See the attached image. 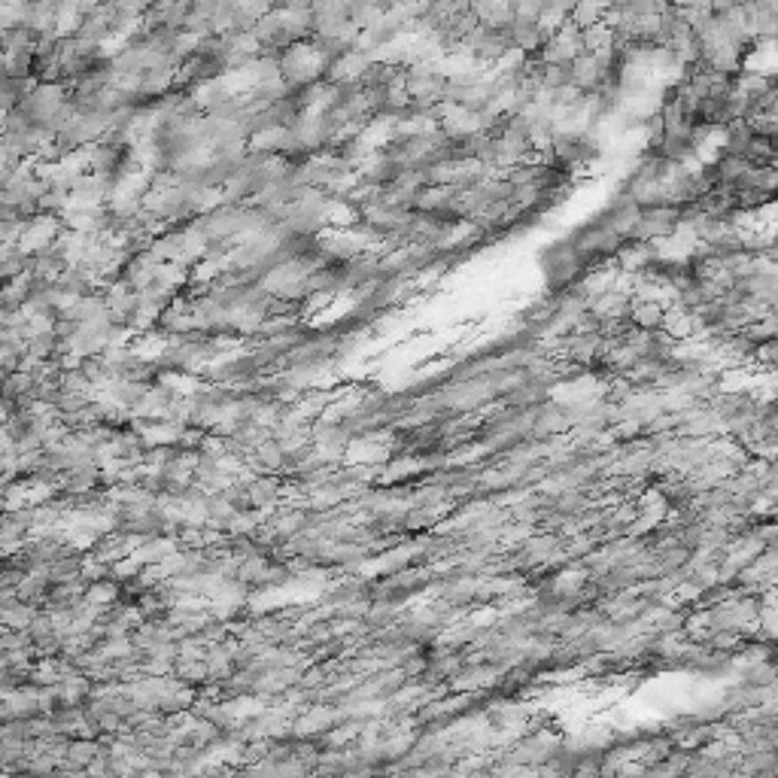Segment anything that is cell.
<instances>
[]
</instances>
